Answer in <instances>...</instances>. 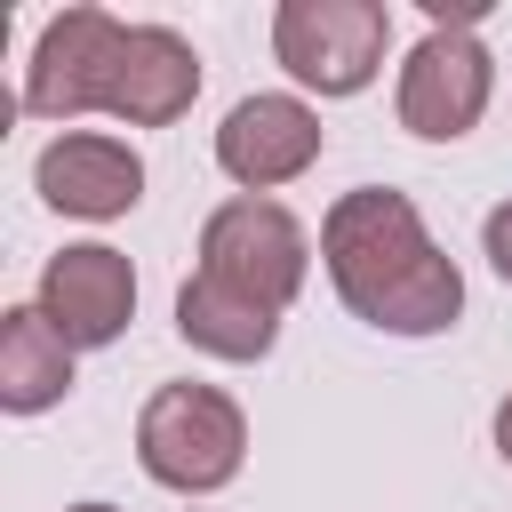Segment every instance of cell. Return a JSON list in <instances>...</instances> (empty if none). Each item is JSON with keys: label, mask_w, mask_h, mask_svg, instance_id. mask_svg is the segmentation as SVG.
I'll return each mask as SVG.
<instances>
[{"label": "cell", "mask_w": 512, "mask_h": 512, "mask_svg": "<svg viewBox=\"0 0 512 512\" xmlns=\"http://www.w3.org/2000/svg\"><path fill=\"white\" fill-rule=\"evenodd\" d=\"M72 392V344L48 328L40 304L0 312V408L8 416H40Z\"/></svg>", "instance_id": "8fae6325"}, {"label": "cell", "mask_w": 512, "mask_h": 512, "mask_svg": "<svg viewBox=\"0 0 512 512\" xmlns=\"http://www.w3.org/2000/svg\"><path fill=\"white\" fill-rule=\"evenodd\" d=\"M72 512H112V504H72Z\"/></svg>", "instance_id": "5bb4252c"}, {"label": "cell", "mask_w": 512, "mask_h": 512, "mask_svg": "<svg viewBox=\"0 0 512 512\" xmlns=\"http://www.w3.org/2000/svg\"><path fill=\"white\" fill-rule=\"evenodd\" d=\"M40 312H48V328H56L72 352L112 344V336L136 320V272H128V256L104 248V240H80V248L48 256V264H40Z\"/></svg>", "instance_id": "ba28073f"}, {"label": "cell", "mask_w": 512, "mask_h": 512, "mask_svg": "<svg viewBox=\"0 0 512 512\" xmlns=\"http://www.w3.org/2000/svg\"><path fill=\"white\" fill-rule=\"evenodd\" d=\"M248 456V416L216 384H160L136 416V464L176 496H216Z\"/></svg>", "instance_id": "3957f363"}, {"label": "cell", "mask_w": 512, "mask_h": 512, "mask_svg": "<svg viewBox=\"0 0 512 512\" xmlns=\"http://www.w3.org/2000/svg\"><path fill=\"white\" fill-rule=\"evenodd\" d=\"M200 96V56L168 24H120L104 8H64L40 24V48L24 64V112L32 120H80L112 112L128 128H168Z\"/></svg>", "instance_id": "6da1fadb"}, {"label": "cell", "mask_w": 512, "mask_h": 512, "mask_svg": "<svg viewBox=\"0 0 512 512\" xmlns=\"http://www.w3.org/2000/svg\"><path fill=\"white\" fill-rule=\"evenodd\" d=\"M392 8L384 0H280L272 8V56L312 96H360L384 64Z\"/></svg>", "instance_id": "277c9868"}, {"label": "cell", "mask_w": 512, "mask_h": 512, "mask_svg": "<svg viewBox=\"0 0 512 512\" xmlns=\"http://www.w3.org/2000/svg\"><path fill=\"white\" fill-rule=\"evenodd\" d=\"M176 336H184L192 352H208V360H264L272 336H280V312H264L256 296L192 272V280L176 288Z\"/></svg>", "instance_id": "30bf717a"}, {"label": "cell", "mask_w": 512, "mask_h": 512, "mask_svg": "<svg viewBox=\"0 0 512 512\" xmlns=\"http://www.w3.org/2000/svg\"><path fill=\"white\" fill-rule=\"evenodd\" d=\"M320 264L344 312L384 336H440L464 312V272L440 256L416 200L392 184H360L320 216Z\"/></svg>", "instance_id": "7a4b0ae2"}, {"label": "cell", "mask_w": 512, "mask_h": 512, "mask_svg": "<svg viewBox=\"0 0 512 512\" xmlns=\"http://www.w3.org/2000/svg\"><path fill=\"white\" fill-rule=\"evenodd\" d=\"M488 88H496V72H488V48L472 32V8L464 16L432 8V32L400 64V128L424 144H456L464 128H480Z\"/></svg>", "instance_id": "8992f818"}, {"label": "cell", "mask_w": 512, "mask_h": 512, "mask_svg": "<svg viewBox=\"0 0 512 512\" xmlns=\"http://www.w3.org/2000/svg\"><path fill=\"white\" fill-rule=\"evenodd\" d=\"M480 248H488L496 280H512V200H496V208H488V224H480Z\"/></svg>", "instance_id": "7c38bea8"}, {"label": "cell", "mask_w": 512, "mask_h": 512, "mask_svg": "<svg viewBox=\"0 0 512 512\" xmlns=\"http://www.w3.org/2000/svg\"><path fill=\"white\" fill-rule=\"evenodd\" d=\"M312 160H320V112L304 96H240L216 128V168L256 200L272 184H296Z\"/></svg>", "instance_id": "52a82bcc"}, {"label": "cell", "mask_w": 512, "mask_h": 512, "mask_svg": "<svg viewBox=\"0 0 512 512\" xmlns=\"http://www.w3.org/2000/svg\"><path fill=\"white\" fill-rule=\"evenodd\" d=\"M200 272L224 280V288H240V296H256L264 312H288L296 288H304V272H312V240H304V224L280 200L240 192V200H224L200 224Z\"/></svg>", "instance_id": "5b68a950"}, {"label": "cell", "mask_w": 512, "mask_h": 512, "mask_svg": "<svg viewBox=\"0 0 512 512\" xmlns=\"http://www.w3.org/2000/svg\"><path fill=\"white\" fill-rule=\"evenodd\" d=\"M496 448H504V464H512V392L496 400Z\"/></svg>", "instance_id": "4fadbf2b"}, {"label": "cell", "mask_w": 512, "mask_h": 512, "mask_svg": "<svg viewBox=\"0 0 512 512\" xmlns=\"http://www.w3.org/2000/svg\"><path fill=\"white\" fill-rule=\"evenodd\" d=\"M32 184H40V200H48L56 216H88V224H104V216H128V208L144 200V160H136L128 136L64 128V136L32 160Z\"/></svg>", "instance_id": "9c48e42d"}]
</instances>
